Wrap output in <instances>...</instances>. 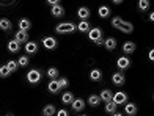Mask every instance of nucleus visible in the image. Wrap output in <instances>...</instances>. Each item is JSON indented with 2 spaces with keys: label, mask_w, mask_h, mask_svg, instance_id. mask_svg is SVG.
I'll return each mask as SVG.
<instances>
[{
  "label": "nucleus",
  "mask_w": 154,
  "mask_h": 116,
  "mask_svg": "<svg viewBox=\"0 0 154 116\" xmlns=\"http://www.w3.org/2000/svg\"><path fill=\"white\" fill-rule=\"evenodd\" d=\"M94 44H96V46H104V39H102V38H99L97 41H94Z\"/></svg>",
  "instance_id": "nucleus-39"
},
{
  "label": "nucleus",
  "mask_w": 154,
  "mask_h": 116,
  "mask_svg": "<svg viewBox=\"0 0 154 116\" xmlns=\"http://www.w3.org/2000/svg\"><path fill=\"white\" fill-rule=\"evenodd\" d=\"M41 113H43V116H54L55 113H57V110H55L54 105H46Z\"/></svg>",
  "instance_id": "nucleus-21"
},
{
  "label": "nucleus",
  "mask_w": 154,
  "mask_h": 116,
  "mask_svg": "<svg viewBox=\"0 0 154 116\" xmlns=\"http://www.w3.org/2000/svg\"><path fill=\"white\" fill-rule=\"evenodd\" d=\"M99 102H101V99H99L97 94H91V96L88 97V104L91 107H97V105H99Z\"/></svg>",
  "instance_id": "nucleus-27"
},
{
  "label": "nucleus",
  "mask_w": 154,
  "mask_h": 116,
  "mask_svg": "<svg viewBox=\"0 0 154 116\" xmlns=\"http://www.w3.org/2000/svg\"><path fill=\"white\" fill-rule=\"evenodd\" d=\"M19 49H20V44H19V43H16L14 39H11L10 43H8V50H10L11 53H16V52H19Z\"/></svg>",
  "instance_id": "nucleus-23"
},
{
  "label": "nucleus",
  "mask_w": 154,
  "mask_h": 116,
  "mask_svg": "<svg viewBox=\"0 0 154 116\" xmlns=\"http://www.w3.org/2000/svg\"><path fill=\"white\" fill-rule=\"evenodd\" d=\"M8 76H10L8 67H6V66H0V77H2V79H6Z\"/></svg>",
  "instance_id": "nucleus-35"
},
{
  "label": "nucleus",
  "mask_w": 154,
  "mask_h": 116,
  "mask_svg": "<svg viewBox=\"0 0 154 116\" xmlns=\"http://www.w3.org/2000/svg\"><path fill=\"white\" fill-rule=\"evenodd\" d=\"M118 30L123 31V33H126V35H131V33L134 31V25H132L131 22H124V20H123V24H121V27H120Z\"/></svg>",
  "instance_id": "nucleus-9"
},
{
  "label": "nucleus",
  "mask_w": 154,
  "mask_h": 116,
  "mask_svg": "<svg viewBox=\"0 0 154 116\" xmlns=\"http://www.w3.org/2000/svg\"><path fill=\"white\" fill-rule=\"evenodd\" d=\"M29 63H30V60H29V57H25V55H22V57H19V60H17V66H29Z\"/></svg>",
  "instance_id": "nucleus-32"
},
{
  "label": "nucleus",
  "mask_w": 154,
  "mask_h": 116,
  "mask_svg": "<svg viewBox=\"0 0 154 116\" xmlns=\"http://www.w3.org/2000/svg\"><path fill=\"white\" fill-rule=\"evenodd\" d=\"M138 8H140V11H146L149 8V2H148V0H140V2H138Z\"/></svg>",
  "instance_id": "nucleus-33"
},
{
  "label": "nucleus",
  "mask_w": 154,
  "mask_h": 116,
  "mask_svg": "<svg viewBox=\"0 0 154 116\" xmlns=\"http://www.w3.org/2000/svg\"><path fill=\"white\" fill-rule=\"evenodd\" d=\"M90 79H91L93 82H99L102 79V72L101 69H93L91 72H90Z\"/></svg>",
  "instance_id": "nucleus-24"
},
{
  "label": "nucleus",
  "mask_w": 154,
  "mask_h": 116,
  "mask_svg": "<svg viewBox=\"0 0 154 116\" xmlns=\"http://www.w3.org/2000/svg\"><path fill=\"white\" fill-rule=\"evenodd\" d=\"M55 31H57L58 35H65V33H72V31H75V25L71 24V22L58 24L57 27H55Z\"/></svg>",
  "instance_id": "nucleus-1"
},
{
  "label": "nucleus",
  "mask_w": 154,
  "mask_h": 116,
  "mask_svg": "<svg viewBox=\"0 0 154 116\" xmlns=\"http://www.w3.org/2000/svg\"><path fill=\"white\" fill-rule=\"evenodd\" d=\"M71 107H72L74 112H82L83 108H85V100L83 99H74L71 102Z\"/></svg>",
  "instance_id": "nucleus-6"
},
{
  "label": "nucleus",
  "mask_w": 154,
  "mask_h": 116,
  "mask_svg": "<svg viewBox=\"0 0 154 116\" xmlns=\"http://www.w3.org/2000/svg\"><path fill=\"white\" fill-rule=\"evenodd\" d=\"M116 66L120 67L121 71H124V69H128V67L131 66V60L128 57H120L118 61H116Z\"/></svg>",
  "instance_id": "nucleus-7"
},
{
  "label": "nucleus",
  "mask_w": 154,
  "mask_h": 116,
  "mask_svg": "<svg viewBox=\"0 0 154 116\" xmlns=\"http://www.w3.org/2000/svg\"><path fill=\"white\" fill-rule=\"evenodd\" d=\"M104 47H106L107 50L113 52V50L116 49V39H113V38H107L106 41H104Z\"/></svg>",
  "instance_id": "nucleus-10"
},
{
  "label": "nucleus",
  "mask_w": 154,
  "mask_h": 116,
  "mask_svg": "<svg viewBox=\"0 0 154 116\" xmlns=\"http://www.w3.org/2000/svg\"><path fill=\"white\" fill-rule=\"evenodd\" d=\"M27 80H29V83L36 85L38 82L41 80V72H39L38 69H32V71H29V74H27Z\"/></svg>",
  "instance_id": "nucleus-2"
},
{
  "label": "nucleus",
  "mask_w": 154,
  "mask_h": 116,
  "mask_svg": "<svg viewBox=\"0 0 154 116\" xmlns=\"http://www.w3.org/2000/svg\"><path fill=\"white\" fill-rule=\"evenodd\" d=\"M14 41H16V43H19V44H27V43H29V33L19 30L16 35H14Z\"/></svg>",
  "instance_id": "nucleus-4"
},
{
  "label": "nucleus",
  "mask_w": 154,
  "mask_h": 116,
  "mask_svg": "<svg viewBox=\"0 0 154 116\" xmlns=\"http://www.w3.org/2000/svg\"><path fill=\"white\" fill-rule=\"evenodd\" d=\"M97 14H99V17H102V19H106V17H109L110 16V10H109V6H101L99 8V11H97Z\"/></svg>",
  "instance_id": "nucleus-26"
},
{
  "label": "nucleus",
  "mask_w": 154,
  "mask_h": 116,
  "mask_svg": "<svg viewBox=\"0 0 154 116\" xmlns=\"http://www.w3.org/2000/svg\"><path fill=\"white\" fill-rule=\"evenodd\" d=\"M25 52L29 53V55H33V53L38 52V44L36 43H32V41H29V43L25 44Z\"/></svg>",
  "instance_id": "nucleus-11"
},
{
  "label": "nucleus",
  "mask_w": 154,
  "mask_h": 116,
  "mask_svg": "<svg viewBox=\"0 0 154 116\" xmlns=\"http://www.w3.org/2000/svg\"><path fill=\"white\" fill-rule=\"evenodd\" d=\"M63 14H65V8H63L61 5L52 6V16H54V17H61Z\"/></svg>",
  "instance_id": "nucleus-19"
},
{
  "label": "nucleus",
  "mask_w": 154,
  "mask_h": 116,
  "mask_svg": "<svg viewBox=\"0 0 154 116\" xmlns=\"http://www.w3.org/2000/svg\"><path fill=\"white\" fill-rule=\"evenodd\" d=\"M5 66L8 67V71H10V74H11V72H16V71H17V67H19V66H17V61H14V60H11V61H8V63H6Z\"/></svg>",
  "instance_id": "nucleus-30"
},
{
  "label": "nucleus",
  "mask_w": 154,
  "mask_h": 116,
  "mask_svg": "<svg viewBox=\"0 0 154 116\" xmlns=\"http://www.w3.org/2000/svg\"><path fill=\"white\" fill-rule=\"evenodd\" d=\"M112 100H113L116 105H121V104H124V102L128 100V94L123 93V91L115 93V94H113V97H112Z\"/></svg>",
  "instance_id": "nucleus-5"
},
{
  "label": "nucleus",
  "mask_w": 154,
  "mask_h": 116,
  "mask_svg": "<svg viewBox=\"0 0 154 116\" xmlns=\"http://www.w3.org/2000/svg\"><path fill=\"white\" fill-rule=\"evenodd\" d=\"M57 82H58V86H60V90H63V88H66V86L69 85V82H68V79H66V77L57 79Z\"/></svg>",
  "instance_id": "nucleus-34"
},
{
  "label": "nucleus",
  "mask_w": 154,
  "mask_h": 116,
  "mask_svg": "<svg viewBox=\"0 0 154 116\" xmlns=\"http://www.w3.org/2000/svg\"><path fill=\"white\" fill-rule=\"evenodd\" d=\"M116 108H118V105L115 104L113 100H110V102H107V104H106V112H107V113H110V115L116 113Z\"/></svg>",
  "instance_id": "nucleus-25"
},
{
  "label": "nucleus",
  "mask_w": 154,
  "mask_h": 116,
  "mask_svg": "<svg viewBox=\"0 0 154 116\" xmlns=\"http://www.w3.org/2000/svg\"><path fill=\"white\" fill-rule=\"evenodd\" d=\"M121 24H123V19L120 16H115L113 19H112V27H113V28H120Z\"/></svg>",
  "instance_id": "nucleus-31"
},
{
  "label": "nucleus",
  "mask_w": 154,
  "mask_h": 116,
  "mask_svg": "<svg viewBox=\"0 0 154 116\" xmlns=\"http://www.w3.org/2000/svg\"><path fill=\"white\" fill-rule=\"evenodd\" d=\"M112 116H123V115H121V113H113Z\"/></svg>",
  "instance_id": "nucleus-41"
},
{
  "label": "nucleus",
  "mask_w": 154,
  "mask_h": 116,
  "mask_svg": "<svg viewBox=\"0 0 154 116\" xmlns=\"http://www.w3.org/2000/svg\"><path fill=\"white\" fill-rule=\"evenodd\" d=\"M74 100V94L72 93H65V94H63V96H61V102H63V104H71V102Z\"/></svg>",
  "instance_id": "nucleus-29"
},
{
  "label": "nucleus",
  "mask_w": 154,
  "mask_h": 116,
  "mask_svg": "<svg viewBox=\"0 0 154 116\" xmlns=\"http://www.w3.org/2000/svg\"><path fill=\"white\" fill-rule=\"evenodd\" d=\"M57 116H69V113H68V110L61 108V110H58V112H57Z\"/></svg>",
  "instance_id": "nucleus-36"
},
{
  "label": "nucleus",
  "mask_w": 154,
  "mask_h": 116,
  "mask_svg": "<svg viewBox=\"0 0 154 116\" xmlns=\"http://www.w3.org/2000/svg\"><path fill=\"white\" fill-rule=\"evenodd\" d=\"M82 116H85V115H82Z\"/></svg>",
  "instance_id": "nucleus-43"
},
{
  "label": "nucleus",
  "mask_w": 154,
  "mask_h": 116,
  "mask_svg": "<svg viewBox=\"0 0 154 116\" xmlns=\"http://www.w3.org/2000/svg\"><path fill=\"white\" fill-rule=\"evenodd\" d=\"M75 28L79 30V31H82V33H87V31H90V30H91V25H90V22H88V20H82V22H80L79 25H77V27H75Z\"/></svg>",
  "instance_id": "nucleus-18"
},
{
  "label": "nucleus",
  "mask_w": 154,
  "mask_h": 116,
  "mask_svg": "<svg viewBox=\"0 0 154 116\" xmlns=\"http://www.w3.org/2000/svg\"><path fill=\"white\" fill-rule=\"evenodd\" d=\"M6 116H13V115H6Z\"/></svg>",
  "instance_id": "nucleus-42"
},
{
  "label": "nucleus",
  "mask_w": 154,
  "mask_h": 116,
  "mask_svg": "<svg viewBox=\"0 0 154 116\" xmlns=\"http://www.w3.org/2000/svg\"><path fill=\"white\" fill-rule=\"evenodd\" d=\"M11 27H13V24H11L10 19H6V17H2V19H0V30L8 31V30H11Z\"/></svg>",
  "instance_id": "nucleus-15"
},
{
  "label": "nucleus",
  "mask_w": 154,
  "mask_h": 116,
  "mask_svg": "<svg viewBox=\"0 0 154 116\" xmlns=\"http://www.w3.org/2000/svg\"><path fill=\"white\" fill-rule=\"evenodd\" d=\"M47 90H49V93H52V94H57V93L60 91L58 82H57V80H51V82H49V85H47Z\"/></svg>",
  "instance_id": "nucleus-17"
},
{
  "label": "nucleus",
  "mask_w": 154,
  "mask_h": 116,
  "mask_svg": "<svg viewBox=\"0 0 154 116\" xmlns=\"http://www.w3.org/2000/svg\"><path fill=\"white\" fill-rule=\"evenodd\" d=\"M57 39L55 38H52V36H46V38H43V46L46 47L47 50H54L55 47H57Z\"/></svg>",
  "instance_id": "nucleus-3"
},
{
  "label": "nucleus",
  "mask_w": 154,
  "mask_h": 116,
  "mask_svg": "<svg viewBox=\"0 0 154 116\" xmlns=\"http://www.w3.org/2000/svg\"><path fill=\"white\" fill-rule=\"evenodd\" d=\"M124 112H126V115L134 116V115H137V105H135V104H126Z\"/></svg>",
  "instance_id": "nucleus-20"
},
{
  "label": "nucleus",
  "mask_w": 154,
  "mask_h": 116,
  "mask_svg": "<svg viewBox=\"0 0 154 116\" xmlns=\"http://www.w3.org/2000/svg\"><path fill=\"white\" fill-rule=\"evenodd\" d=\"M124 80H126V79H124V74H121V72H115L113 76H112V82H113L115 85H118V86L123 85Z\"/></svg>",
  "instance_id": "nucleus-13"
},
{
  "label": "nucleus",
  "mask_w": 154,
  "mask_h": 116,
  "mask_svg": "<svg viewBox=\"0 0 154 116\" xmlns=\"http://www.w3.org/2000/svg\"><path fill=\"white\" fill-rule=\"evenodd\" d=\"M149 60H151V61L154 60V50H152V49L149 50Z\"/></svg>",
  "instance_id": "nucleus-40"
},
{
  "label": "nucleus",
  "mask_w": 154,
  "mask_h": 116,
  "mask_svg": "<svg viewBox=\"0 0 154 116\" xmlns=\"http://www.w3.org/2000/svg\"><path fill=\"white\" fill-rule=\"evenodd\" d=\"M47 5L55 6V5H61V2H60V0H49V2H47Z\"/></svg>",
  "instance_id": "nucleus-37"
},
{
  "label": "nucleus",
  "mask_w": 154,
  "mask_h": 116,
  "mask_svg": "<svg viewBox=\"0 0 154 116\" xmlns=\"http://www.w3.org/2000/svg\"><path fill=\"white\" fill-rule=\"evenodd\" d=\"M112 97H113V96H112V91H110V90H104V91L101 93V96H99V99H101L102 102H106V104L112 100Z\"/></svg>",
  "instance_id": "nucleus-22"
},
{
  "label": "nucleus",
  "mask_w": 154,
  "mask_h": 116,
  "mask_svg": "<svg viewBox=\"0 0 154 116\" xmlns=\"http://www.w3.org/2000/svg\"><path fill=\"white\" fill-rule=\"evenodd\" d=\"M16 5V2H0V6H13Z\"/></svg>",
  "instance_id": "nucleus-38"
},
{
  "label": "nucleus",
  "mask_w": 154,
  "mask_h": 116,
  "mask_svg": "<svg viewBox=\"0 0 154 116\" xmlns=\"http://www.w3.org/2000/svg\"><path fill=\"white\" fill-rule=\"evenodd\" d=\"M123 52L128 53V55H131V53L135 52V44L132 43V41H128V43L123 44Z\"/></svg>",
  "instance_id": "nucleus-12"
},
{
  "label": "nucleus",
  "mask_w": 154,
  "mask_h": 116,
  "mask_svg": "<svg viewBox=\"0 0 154 116\" xmlns=\"http://www.w3.org/2000/svg\"><path fill=\"white\" fill-rule=\"evenodd\" d=\"M47 77L51 80H57V77H58V69L57 67H49L47 69Z\"/></svg>",
  "instance_id": "nucleus-28"
},
{
  "label": "nucleus",
  "mask_w": 154,
  "mask_h": 116,
  "mask_svg": "<svg viewBox=\"0 0 154 116\" xmlns=\"http://www.w3.org/2000/svg\"><path fill=\"white\" fill-rule=\"evenodd\" d=\"M88 38L91 39L93 43H94V41H97L99 38H102V31H101V28H91V30L88 31Z\"/></svg>",
  "instance_id": "nucleus-8"
},
{
  "label": "nucleus",
  "mask_w": 154,
  "mask_h": 116,
  "mask_svg": "<svg viewBox=\"0 0 154 116\" xmlns=\"http://www.w3.org/2000/svg\"><path fill=\"white\" fill-rule=\"evenodd\" d=\"M77 16H79L82 20H87L90 17V10L87 8V6H80V8L77 10Z\"/></svg>",
  "instance_id": "nucleus-14"
},
{
  "label": "nucleus",
  "mask_w": 154,
  "mask_h": 116,
  "mask_svg": "<svg viewBox=\"0 0 154 116\" xmlns=\"http://www.w3.org/2000/svg\"><path fill=\"white\" fill-rule=\"evenodd\" d=\"M30 27H32V22L29 19H20L19 20V30L20 31H29Z\"/></svg>",
  "instance_id": "nucleus-16"
}]
</instances>
